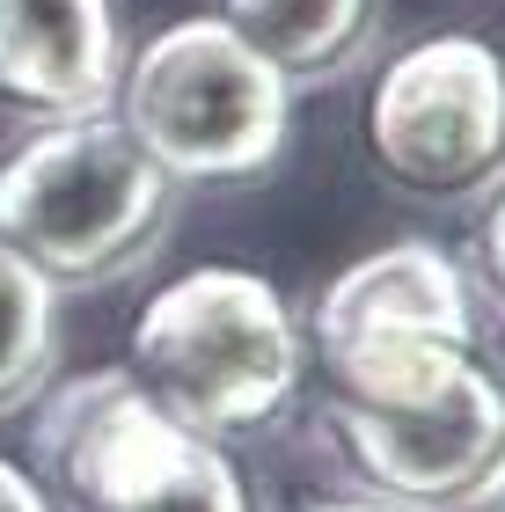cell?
<instances>
[{"label": "cell", "instance_id": "1", "mask_svg": "<svg viewBox=\"0 0 505 512\" xmlns=\"http://www.w3.org/2000/svg\"><path fill=\"white\" fill-rule=\"evenodd\" d=\"M132 381L205 439L264 432L301 388L293 308L242 264L183 271L132 322Z\"/></svg>", "mask_w": 505, "mask_h": 512}, {"label": "cell", "instance_id": "2", "mask_svg": "<svg viewBox=\"0 0 505 512\" xmlns=\"http://www.w3.org/2000/svg\"><path fill=\"white\" fill-rule=\"evenodd\" d=\"M118 125L169 183L264 176L293 125V81L227 15H183L118 66Z\"/></svg>", "mask_w": 505, "mask_h": 512}, {"label": "cell", "instance_id": "3", "mask_svg": "<svg viewBox=\"0 0 505 512\" xmlns=\"http://www.w3.org/2000/svg\"><path fill=\"white\" fill-rule=\"evenodd\" d=\"M169 220V176L118 118H52L0 161V242L52 286H110Z\"/></svg>", "mask_w": 505, "mask_h": 512}, {"label": "cell", "instance_id": "4", "mask_svg": "<svg viewBox=\"0 0 505 512\" xmlns=\"http://www.w3.org/2000/svg\"><path fill=\"white\" fill-rule=\"evenodd\" d=\"M37 461L81 512H249L242 469L132 381V366L66 381L37 410Z\"/></svg>", "mask_w": 505, "mask_h": 512}, {"label": "cell", "instance_id": "5", "mask_svg": "<svg viewBox=\"0 0 505 512\" xmlns=\"http://www.w3.org/2000/svg\"><path fill=\"white\" fill-rule=\"evenodd\" d=\"M315 352H323L337 403H418L447 388L476 352V300L447 249L388 242L344 264L315 300Z\"/></svg>", "mask_w": 505, "mask_h": 512}, {"label": "cell", "instance_id": "6", "mask_svg": "<svg viewBox=\"0 0 505 512\" xmlns=\"http://www.w3.org/2000/svg\"><path fill=\"white\" fill-rule=\"evenodd\" d=\"M366 147L418 198L484 191L505 169V52L462 30L396 52L366 103Z\"/></svg>", "mask_w": 505, "mask_h": 512}, {"label": "cell", "instance_id": "7", "mask_svg": "<svg viewBox=\"0 0 505 512\" xmlns=\"http://www.w3.org/2000/svg\"><path fill=\"white\" fill-rule=\"evenodd\" d=\"M330 425L352 454V469L403 512H462L469 491L505 454V381L484 366H462L447 388L418 403H330Z\"/></svg>", "mask_w": 505, "mask_h": 512}, {"label": "cell", "instance_id": "8", "mask_svg": "<svg viewBox=\"0 0 505 512\" xmlns=\"http://www.w3.org/2000/svg\"><path fill=\"white\" fill-rule=\"evenodd\" d=\"M0 96L37 118H96L118 96L110 0H0Z\"/></svg>", "mask_w": 505, "mask_h": 512}, {"label": "cell", "instance_id": "9", "mask_svg": "<svg viewBox=\"0 0 505 512\" xmlns=\"http://www.w3.org/2000/svg\"><path fill=\"white\" fill-rule=\"evenodd\" d=\"M227 22L286 81H323L359 52L366 22H374V0H227Z\"/></svg>", "mask_w": 505, "mask_h": 512}, {"label": "cell", "instance_id": "10", "mask_svg": "<svg viewBox=\"0 0 505 512\" xmlns=\"http://www.w3.org/2000/svg\"><path fill=\"white\" fill-rule=\"evenodd\" d=\"M59 359V286L0 242V417L30 410Z\"/></svg>", "mask_w": 505, "mask_h": 512}, {"label": "cell", "instance_id": "11", "mask_svg": "<svg viewBox=\"0 0 505 512\" xmlns=\"http://www.w3.org/2000/svg\"><path fill=\"white\" fill-rule=\"evenodd\" d=\"M476 271H484V293H491V308L505 315V191H498V205H491L484 235H476Z\"/></svg>", "mask_w": 505, "mask_h": 512}, {"label": "cell", "instance_id": "12", "mask_svg": "<svg viewBox=\"0 0 505 512\" xmlns=\"http://www.w3.org/2000/svg\"><path fill=\"white\" fill-rule=\"evenodd\" d=\"M0 512H52L44 483L22 469V461H0Z\"/></svg>", "mask_w": 505, "mask_h": 512}, {"label": "cell", "instance_id": "13", "mask_svg": "<svg viewBox=\"0 0 505 512\" xmlns=\"http://www.w3.org/2000/svg\"><path fill=\"white\" fill-rule=\"evenodd\" d=\"M462 512H505V454L491 461V476L469 491V505H462Z\"/></svg>", "mask_w": 505, "mask_h": 512}, {"label": "cell", "instance_id": "14", "mask_svg": "<svg viewBox=\"0 0 505 512\" xmlns=\"http://www.w3.org/2000/svg\"><path fill=\"white\" fill-rule=\"evenodd\" d=\"M315 512H403V505H388V498H374V505H359V498H344V505H315Z\"/></svg>", "mask_w": 505, "mask_h": 512}]
</instances>
